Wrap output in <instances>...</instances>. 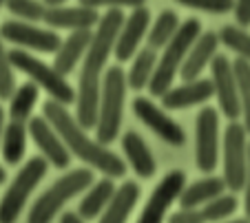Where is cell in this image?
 Masks as SVG:
<instances>
[{
    "label": "cell",
    "instance_id": "cell-24",
    "mask_svg": "<svg viewBox=\"0 0 250 223\" xmlns=\"http://www.w3.org/2000/svg\"><path fill=\"white\" fill-rule=\"evenodd\" d=\"M155 67H157V51L151 47H144L137 51L135 60L131 64V71L126 73V82L131 89L135 91H142L146 89L151 84V77L155 73Z\"/></svg>",
    "mask_w": 250,
    "mask_h": 223
},
{
    "label": "cell",
    "instance_id": "cell-10",
    "mask_svg": "<svg viewBox=\"0 0 250 223\" xmlns=\"http://www.w3.org/2000/svg\"><path fill=\"white\" fill-rule=\"evenodd\" d=\"M210 80L215 86V97L219 102V111L230 122H237L241 115L239 91H237V77L232 62L226 56H215L210 62Z\"/></svg>",
    "mask_w": 250,
    "mask_h": 223
},
{
    "label": "cell",
    "instance_id": "cell-8",
    "mask_svg": "<svg viewBox=\"0 0 250 223\" xmlns=\"http://www.w3.org/2000/svg\"><path fill=\"white\" fill-rule=\"evenodd\" d=\"M248 133L244 124L230 122L224 133V181L230 192H241L248 170Z\"/></svg>",
    "mask_w": 250,
    "mask_h": 223
},
{
    "label": "cell",
    "instance_id": "cell-29",
    "mask_svg": "<svg viewBox=\"0 0 250 223\" xmlns=\"http://www.w3.org/2000/svg\"><path fill=\"white\" fill-rule=\"evenodd\" d=\"M237 208H239V201H237L235 195H219L215 197V199H210L208 204L202 205V214L206 221L210 223H219V221H226L228 217H232V214L237 212Z\"/></svg>",
    "mask_w": 250,
    "mask_h": 223
},
{
    "label": "cell",
    "instance_id": "cell-25",
    "mask_svg": "<svg viewBox=\"0 0 250 223\" xmlns=\"http://www.w3.org/2000/svg\"><path fill=\"white\" fill-rule=\"evenodd\" d=\"M27 124L24 122H14L5 126V135H2V157L9 166L20 164V159L24 157L27 150Z\"/></svg>",
    "mask_w": 250,
    "mask_h": 223
},
{
    "label": "cell",
    "instance_id": "cell-15",
    "mask_svg": "<svg viewBox=\"0 0 250 223\" xmlns=\"http://www.w3.org/2000/svg\"><path fill=\"white\" fill-rule=\"evenodd\" d=\"M148 24H151V11L146 7H135L131 11V16L124 18V24L120 29V36L115 40V49H113L118 62H126L135 56L140 42L148 34Z\"/></svg>",
    "mask_w": 250,
    "mask_h": 223
},
{
    "label": "cell",
    "instance_id": "cell-3",
    "mask_svg": "<svg viewBox=\"0 0 250 223\" xmlns=\"http://www.w3.org/2000/svg\"><path fill=\"white\" fill-rule=\"evenodd\" d=\"M199 34H202V22H199L197 18H188L182 22L180 31H177V34L173 36V40L164 47V53H162V57L157 60L155 73H153L151 84H148L151 95L162 97V95L173 86L175 75L180 73L182 64H184V60H186V53L190 51V47H193L195 40L199 38Z\"/></svg>",
    "mask_w": 250,
    "mask_h": 223
},
{
    "label": "cell",
    "instance_id": "cell-12",
    "mask_svg": "<svg viewBox=\"0 0 250 223\" xmlns=\"http://www.w3.org/2000/svg\"><path fill=\"white\" fill-rule=\"evenodd\" d=\"M186 188V172L184 170H170L166 172V177L157 184V188L153 190V195L148 197L146 205L142 210L137 223H164V217L168 212V208L173 205V201L180 199L182 190Z\"/></svg>",
    "mask_w": 250,
    "mask_h": 223
},
{
    "label": "cell",
    "instance_id": "cell-6",
    "mask_svg": "<svg viewBox=\"0 0 250 223\" xmlns=\"http://www.w3.org/2000/svg\"><path fill=\"white\" fill-rule=\"evenodd\" d=\"M9 60L14 64V69L22 71L27 77H31L33 84H38L40 89H44L49 93L53 102H60V104H71L76 102V91L73 86L66 82V77L58 71L56 67H49L42 60H38L36 56L22 51V49H16L9 53Z\"/></svg>",
    "mask_w": 250,
    "mask_h": 223
},
{
    "label": "cell",
    "instance_id": "cell-5",
    "mask_svg": "<svg viewBox=\"0 0 250 223\" xmlns=\"http://www.w3.org/2000/svg\"><path fill=\"white\" fill-rule=\"evenodd\" d=\"M91 184H93L91 168H76L69 175L60 177L51 188L44 190L42 195L36 199V204L31 205L27 223H51V219L60 212L62 205L69 199H73L76 195L84 192Z\"/></svg>",
    "mask_w": 250,
    "mask_h": 223
},
{
    "label": "cell",
    "instance_id": "cell-28",
    "mask_svg": "<svg viewBox=\"0 0 250 223\" xmlns=\"http://www.w3.org/2000/svg\"><path fill=\"white\" fill-rule=\"evenodd\" d=\"M237 77V91H239V104H241V117H244V129L250 135V62L244 57H237L232 62Z\"/></svg>",
    "mask_w": 250,
    "mask_h": 223
},
{
    "label": "cell",
    "instance_id": "cell-30",
    "mask_svg": "<svg viewBox=\"0 0 250 223\" xmlns=\"http://www.w3.org/2000/svg\"><path fill=\"white\" fill-rule=\"evenodd\" d=\"M219 42H224L230 51L237 53V57H244L250 62V34L239 24H226L219 31Z\"/></svg>",
    "mask_w": 250,
    "mask_h": 223
},
{
    "label": "cell",
    "instance_id": "cell-31",
    "mask_svg": "<svg viewBox=\"0 0 250 223\" xmlns=\"http://www.w3.org/2000/svg\"><path fill=\"white\" fill-rule=\"evenodd\" d=\"M7 9L24 22L44 20V14H47V5L40 0H7Z\"/></svg>",
    "mask_w": 250,
    "mask_h": 223
},
{
    "label": "cell",
    "instance_id": "cell-16",
    "mask_svg": "<svg viewBox=\"0 0 250 223\" xmlns=\"http://www.w3.org/2000/svg\"><path fill=\"white\" fill-rule=\"evenodd\" d=\"M212 95H215L212 80L197 77L193 82H184L182 86H170L160 100L162 106H166L168 111H182V109H190V106L206 104Z\"/></svg>",
    "mask_w": 250,
    "mask_h": 223
},
{
    "label": "cell",
    "instance_id": "cell-19",
    "mask_svg": "<svg viewBox=\"0 0 250 223\" xmlns=\"http://www.w3.org/2000/svg\"><path fill=\"white\" fill-rule=\"evenodd\" d=\"M93 38V31L91 29H80V31H71L66 36V40L60 44V49L56 51V60H53V67L62 73V75H69L76 64L84 57L86 49L91 44Z\"/></svg>",
    "mask_w": 250,
    "mask_h": 223
},
{
    "label": "cell",
    "instance_id": "cell-40",
    "mask_svg": "<svg viewBox=\"0 0 250 223\" xmlns=\"http://www.w3.org/2000/svg\"><path fill=\"white\" fill-rule=\"evenodd\" d=\"M66 0H44V5L47 7H58V5H64Z\"/></svg>",
    "mask_w": 250,
    "mask_h": 223
},
{
    "label": "cell",
    "instance_id": "cell-18",
    "mask_svg": "<svg viewBox=\"0 0 250 223\" xmlns=\"http://www.w3.org/2000/svg\"><path fill=\"white\" fill-rule=\"evenodd\" d=\"M100 18L98 9H91V7H47V14H44V22L53 29H69V31H80V29H93L98 27Z\"/></svg>",
    "mask_w": 250,
    "mask_h": 223
},
{
    "label": "cell",
    "instance_id": "cell-2",
    "mask_svg": "<svg viewBox=\"0 0 250 223\" xmlns=\"http://www.w3.org/2000/svg\"><path fill=\"white\" fill-rule=\"evenodd\" d=\"M42 115L49 119V124L53 129L60 133L69 152H73L78 159H82V162L89 164L95 170L104 172L106 177H124L126 164L113 150H109L104 144H100L98 139H91L86 135V129H82L80 122L66 111L64 104L53 100L47 102L42 109Z\"/></svg>",
    "mask_w": 250,
    "mask_h": 223
},
{
    "label": "cell",
    "instance_id": "cell-20",
    "mask_svg": "<svg viewBox=\"0 0 250 223\" xmlns=\"http://www.w3.org/2000/svg\"><path fill=\"white\" fill-rule=\"evenodd\" d=\"M122 148H124V155H126L128 164H131V168L135 170L137 177L148 179V177L155 175V168H157L155 157H153L151 148L146 146V142H144L135 130H128L122 137Z\"/></svg>",
    "mask_w": 250,
    "mask_h": 223
},
{
    "label": "cell",
    "instance_id": "cell-4",
    "mask_svg": "<svg viewBox=\"0 0 250 223\" xmlns=\"http://www.w3.org/2000/svg\"><path fill=\"white\" fill-rule=\"evenodd\" d=\"M126 75L120 67H111L104 71L102 91H100L98 122H95V139L100 144L115 142L122 124V106L126 97Z\"/></svg>",
    "mask_w": 250,
    "mask_h": 223
},
{
    "label": "cell",
    "instance_id": "cell-36",
    "mask_svg": "<svg viewBox=\"0 0 250 223\" xmlns=\"http://www.w3.org/2000/svg\"><path fill=\"white\" fill-rule=\"evenodd\" d=\"M235 20L239 27H250V0H235Z\"/></svg>",
    "mask_w": 250,
    "mask_h": 223
},
{
    "label": "cell",
    "instance_id": "cell-22",
    "mask_svg": "<svg viewBox=\"0 0 250 223\" xmlns=\"http://www.w3.org/2000/svg\"><path fill=\"white\" fill-rule=\"evenodd\" d=\"M224 192H226L224 177H204V179L186 186L177 201L182 208H202L204 204H208L210 199L224 195Z\"/></svg>",
    "mask_w": 250,
    "mask_h": 223
},
{
    "label": "cell",
    "instance_id": "cell-23",
    "mask_svg": "<svg viewBox=\"0 0 250 223\" xmlns=\"http://www.w3.org/2000/svg\"><path fill=\"white\" fill-rule=\"evenodd\" d=\"M115 181L113 177H104L100 179L98 184H93L89 190H86V195L82 197L80 205H78V214H80L84 221H91L95 219L100 212H104V208L109 205L111 197L115 195Z\"/></svg>",
    "mask_w": 250,
    "mask_h": 223
},
{
    "label": "cell",
    "instance_id": "cell-43",
    "mask_svg": "<svg viewBox=\"0 0 250 223\" xmlns=\"http://www.w3.org/2000/svg\"><path fill=\"white\" fill-rule=\"evenodd\" d=\"M2 5H7V0H0V7H2Z\"/></svg>",
    "mask_w": 250,
    "mask_h": 223
},
{
    "label": "cell",
    "instance_id": "cell-1",
    "mask_svg": "<svg viewBox=\"0 0 250 223\" xmlns=\"http://www.w3.org/2000/svg\"><path fill=\"white\" fill-rule=\"evenodd\" d=\"M124 24L122 9H109L100 18L93 31L91 44L84 53L78 77V93H76V119L82 129H95L98 122V106H100V91H102V69L115 49V40Z\"/></svg>",
    "mask_w": 250,
    "mask_h": 223
},
{
    "label": "cell",
    "instance_id": "cell-7",
    "mask_svg": "<svg viewBox=\"0 0 250 223\" xmlns=\"http://www.w3.org/2000/svg\"><path fill=\"white\" fill-rule=\"evenodd\" d=\"M47 159L42 157H31L20 172L14 177V181L9 184L7 192L0 199V223H16L22 212V208L27 205L29 195L33 192V188L40 184L44 175H47Z\"/></svg>",
    "mask_w": 250,
    "mask_h": 223
},
{
    "label": "cell",
    "instance_id": "cell-27",
    "mask_svg": "<svg viewBox=\"0 0 250 223\" xmlns=\"http://www.w3.org/2000/svg\"><path fill=\"white\" fill-rule=\"evenodd\" d=\"M38 95H40V89L38 84H33V82H24L22 86L14 91L9 100V115L14 122H29L31 117V111L38 102Z\"/></svg>",
    "mask_w": 250,
    "mask_h": 223
},
{
    "label": "cell",
    "instance_id": "cell-13",
    "mask_svg": "<svg viewBox=\"0 0 250 223\" xmlns=\"http://www.w3.org/2000/svg\"><path fill=\"white\" fill-rule=\"evenodd\" d=\"M133 113L137 115V119H142V122L146 124L157 137L164 139L166 144H170V146H184V142H186L184 129L173 117H168L160 106L153 104L148 97H135L133 100Z\"/></svg>",
    "mask_w": 250,
    "mask_h": 223
},
{
    "label": "cell",
    "instance_id": "cell-38",
    "mask_svg": "<svg viewBox=\"0 0 250 223\" xmlns=\"http://www.w3.org/2000/svg\"><path fill=\"white\" fill-rule=\"evenodd\" d=\"M60 223H84V219H82L78 212H64L60 219Z\"/></svg>",
    "mask_w": 250,
    "mask_h": 223
},
{
    "label": "cell",
    "instance_id": "cell-11",
    "mask_svg": "<svg viewBox=\"0 0 250 223\" xmlns=\"http://www.w3.org/2000/svg\"><path fill=\"white\" fill-rule=\"evenodd\" d=\"M0 38L18 44V47L33 49V51H42V53H56L62 44L60 36L56 31L40 29L33 22H24V20H7V22H2Z\"/></svg>",
    "mask_w": 250,
    "mask_h": 223
},
{
    "label": "cell",
    "instance_id": "cell-39",
    "mask_svg": "<svg viewBox=\"0 0 250 223\" xmlns=\"http://www.w3.org/2000/svg\"><path fill=\"white\" fill-rule=\"evenodd\" d=\"M2 135H5V111L0 106V144H2Z\"/></svg>",
    "mask_w": 250,
    "mask_h": 223
},
{
    "label": "cell",
    "instance_id": "cell-34",
    "mask_svg": "<svg viewBox=\"0 0 250 223\" xmlns=\"http://www.w3.org/2000/svg\"><path fill=\"white\" fill-rule=\"evenodd\" d=\"M146 0H80V5L91 7V9H100V7H106V9H122V7H144Z\"/></svg>",
    "mask_w": 250,
    "mask_h": 223
},
{
    "label": "cell",
    "instance_id": "cell-21",
    "mask_svg": "<svg viewBox=\"0 0 250 223\" xmlns=\"http://www.w3.org/2000/svg\"><path fill=\"white\" fill-rule=\"evenodd\" d=\"M137 199H140V186L135 181H124L115 195L111 197L109 205L104 208L100 223H126L128 214L133 212Z\"/></svg>",
    "mask_w": 250,
    "mask_h": 223
},
{
    "label": "cell",
    "instance_id": "cell-35",
    "mask_svg": "<svg viewBox=\"0 0 250 223\" xmlns=\"http://www.w3.org/2000/svg\"><path fill=\"white\" fill-rule=\"evenodd\" d=\"M168 223H206V219L199 208H180L170 214Z\"/></svg>",
    "mask_w": 250,
    "mask_h": 223
},
{
    "label": "cell",
    "instance_id": "cell-37",
    "mask_svg": "<svg viewBox=\"0 0 250 223\" xmlns=\"http://www.w3.org/2000/svg\"><path fill=\"white\" fill-rule=\"evenodd\" d=\"M244 210L246 217L250 219V144H248V170H246V184H244Z\"/></svg>",
    "mask_w": 250,
    "mask_h": 223
},
{
    "label": "cell",
    "instance_id": "cell-9",
    "mask_svg": "<svg viewBox=\"0 0 250 223\" xmlns=\"http://www.w3.org/2000/svg\"><path fill=\"white\" fill-rule=\"evenodd\" d=\"M195 159L197 168L210 175L219 162V115L212 106H204L195 122Z\"/></svg>",
    "mask_w": 250,
    "mask_h": 223
},
{
    "label": "cell",
    "instance_id": "cell-33",
    "mask_svg": "<svg viewBox=\"0 0 250 223\" xmlns=\"http://www.w3.org/2000/svg\"><path fill=\"white\" fill-rule=\"evenodd\" d=\"M177 2L190 9L208 11V14H226L235 7V0H177Z\"/></svg>",
    "mask_w": 250,
    "mask_h": 223
},
{
    "label": "cell",
    "instance_id": "cell-14",
    "mask_svg": "<svg viewBox=\"0 0 250 223\" xmlns=\"http://www.w3.org/2000/svg\"><path fill=\"white\" fill-rule=\"evenodd\" d=\"M27 129H29L31 139L36 142V146L42 150L44 159H47L49 164H53L56 168L69 166V162H71L69 148H66V144L62 142V137H60V133L49 124V119L44 117V115L42 117H31Z\"/></svg>",
    "mask_w": 250,
    "mask_h": 223
},
{
    "label": "cell",
    "instance_id": "cell-41",
    "mask_svg": "<svg viewBox=\"0 0 250 223\" xmlns=\"http://www.w3.org/2000/svg\"><path fill=\"white\" fill-rule=\"evenodd\" d=\"M226 223H250V219H248V217H244V219H232V221H226Z\"/></svg>",
    "mask_w": 250,
    "mask_h": 223
},
{
    "label": "cell",
    "instance_id": "cell-42",
    "mask_svg": "<svg viewBox=\"0 0 250 223\" xmlns=\"http://www.w3.org/2000/svg\"><path fill=\"white\" fill-rule=\"evenodd\" d=\"M5 179H7V172H5V168L0 166V184H5Z\"/></svg>",
    "mask_w": 250,
    "mask_h": 223
},
{
    "label": "cell",
    "instance_id": "cell-17",
    "mask_svg": "<svg viewBox=\"0 0 250 223\" xmlns=\"http://www.w3.org/2000/svg\"><path fill=\"white\" fill-rule=\"evenodd\" d=\"M219 47V36L215 31H206L199 34V38L195 40V44L190 47V51L186 53V60L180 69V75L184 82H193L202 75V71L212 62V57L217 56Z\"/></svg>",
    "mask_w": 250,
    "mask_h": 223
},
{
    "label": "cell",
    "instance_id": "cell-26",
    "mask_svg": "<svg viewBox=\"0 0 250 223\" xmlns=\"http://www.w3.org/2000/svg\"><path fill=\"white\" fill-rule=\"evenodd\" d=\"M182 22H180V16L175 14L173 9H164L160 16L155 18V22H153L151 31L146 34V47L155 49V51H160V49H164L166 44L173 40V36L180 31Z\"/></svg>",
    "mask_w": 250,
    "mask_h": 223
},
{
    "label": "cell",
    "instance_id": "cell-32",
    "mask_svg": "<svg viewBox=\"0 0 250 223\" xmlns=\"http://www.w3.org/2000/svg\"><path fill=\"white\" fill-rule=\"evenodd\" d=\"M14 64L9 60V53L2 47V38H0V100H11L14 95Z\"/></svg>",
    "mask_w": 250,
    "mask_h": 223
}]
</instances>
